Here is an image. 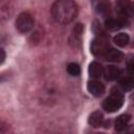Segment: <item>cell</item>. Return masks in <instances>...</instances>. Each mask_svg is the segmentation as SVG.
Masks as SVG:
<instances>
[{
  "label": "cell",
  "instance_id": "6da1fadb",
  "mask_svg": "<svg viewBox=\"0 0 134 134\" xmlns=\"http://www.w3.org/2000/svg\"><path fill=\"white\" fill-rule=\"evenodd\" d=\"M51 15L59 23H70L77 16V5L73 0H57L51 6Z\"/></svg>",
  "mask_w": 134,
  "mask_h": 134
},
{
  "label": "cell",
  "instance_id": "7a4b0ae2",
  "mask_svg": "<svg viewBox=\"0 0 134 134\" xmlns=\"http://www.w3.org/2000/svg\"><path fill=\"white\" fill-rule=\"evenodd\" d=\"M124 104V96L118 90H112V93L104 100L103 108L107 112H116Z\"/></svg>",
  "mask_w": 134,
  "mask_h": 134
},
{
  "label": "cell",
  "instance_id": "3957f363",
  "mask_svg": "<svg viewBox=\"0 0 134 134\" xmlns=\"http://www.w3.org/2000/svg\"><path fill=\"white\" fill-rule=\"evenodd\" d=\"M34 27V19L29 13L23 12L16 19V28L21 34H26Z\"/></svg>",
  "mask_w": 134,
  "mask_h": 134
},
{
  "label": "cell",
  "instance_id": "277c9868",
  "mask_svg": "<svg viewBox=\"0 0 134 134\" xmlns=\"http://www.w3.org/2000/svg\"><path fill=\"white\" fill-rule=\"evenodd\" d=\"M90 49L94 55L103 57L106 53V51L109 49V40L104 35H100L91 42Z\"/></svg>",
  "mask_w": 134,
  "mask_h": 134
},
{
  "label": "cell",
  "instance_id": "5b68a950",
  "mask_svg": "<svg viewBox=\"0 0 134 134\" xmlns=\"http://www.w3.org/2000/svg\"><path fill=\"white\" fill-rule=\"evenodd\" d=\"M83 30H84V27H83V25L81 23L75 24V26L73 27V29L71 31V35L69 37V44L73 48H77V47L81 46Z\"/></svg>",
  "mask_w": 134,
  "mask_h": 134
},
{
  "label": "cell",
  "instance_id": "8992f818",
  "mask_svg": "<svg viewBox=\"0 0 134 134\" xmlns=\"http://www.w3.org/2000/svg\"><path fill=\"white\" fill-rule=\"evenodd\" d=\"M116 10L122 18H128L132 16L134 8L130 0H117L116 1Z\"/></svg>",
  "mask_w": 134,
  "mask_h": 134
},
{
  "label": "cell",
  "instance_id": "52a82bcc",
  "mask_svg": "<svg viewBox=\"0 0 134 134\" xmlns=\"http://www.w3.org/2000/svg\"><path fill=\"white\" fill-rule=\"evenodd\" d=\"M87 89L90 92V94H92L93 96H100L104 94L105 92V86L97 81H90L88 82L87 85Z\"/></svg>",
  "mask_w": 134,
  "mask_h": 134
},
{
  "label": "cell",
  "instance_id": "ba28073f",
  "mask_svg": "<svg viewBox=\"0 0 134 134\" xmlns=\"http://www.w3.org/2000/svg\"><path fill=\"white\" fill-rule=\"evenodd\" d=\"M88 72H89L90 77L96 80V79H99L104 74V69H103V66L98 62H92L89 65Z\"/></svg>",
  "mask_w": 134,
  "mask_h": 134
},
{
  "label": "cell",
  "instance_id": "9c48e42d",
  "mask_svg": "<svg viewBox=\"0 0 134 134\" xmlns=\"http://www.w3.org/2000/svg\"><path fill=\"white\" fill-rule=\"evenodd\" d=\"M103 57L105 58V60H107L109 62H120L122 57H124V54H122L121 51H119L117 49L109 48Z\"/></svg>",
  "mask_w": 134,
  "mask_h": 134
},
{
  "label": "cell",
  "instance_id": "30bf717a",
  "mask_svg": "<svg viewBox=\"0 0 134 134\" xmlns=\"http://www.w3.org/2000/svg\"><path fill=\"white\" fill-rule=\"evenodd\" d=\"M120 74V70L113 65H109L104 69V76L107 81H114Z\"/></svg>",
  "mask_w": 134,
  "mask_h": 134
},
{
  "label": "cell",
  "instance_id": "8fae6325",
  "mask_svg": "<svg viewBox=\"0 0 134 134\" xmlns=\"http://www.w3.org/2000/svg\"><path fill=\"white\" fill-rule=\"evenodd\" d=\"M126 24L125 20L122 19H114V18H109L106 20V27L110 30H117L119 28H121L124 25Z\"/></svg>",
  "mask_w": 134,
  "mask_h": 134
},
{
  "label": "cell",
  "instance_id": "7c38bea8",
  "mask_svg": "<svg viewBox=\"0 0 134 134\" xmlns=\"http://www.w3.org/2000/svg\"><path fill=\"white\" fill-rule=\"evenodd\" d=\"M88 122L91 127L93 128H97L102 125L103 122V113L100 111H94L90 114L89 118H88Z\"/></svg>",
  "mask_w": 134,
  "mask_h": 134
},
{
  "label": "cell",
  "instance_id": "4fadbf2b",
  "mask_svg": "<svg viewBox=\"0 0 134 134\" xmlns=\"http://www.w3.org/2000/svg\"><path fill=\"white\" fill-rule=\"evenodd\" d=\"M129 120H130V115L129 114H121V115H119L115 119V122H114L115 130L116 131H122L128 126Z\"/></svg>",
  "mask_w": 134,
  "mask_h": 134
},
{
  "label": "cell",
  "instance_id": "5bb4252c",
  "mask_svg": "<svg viewBox=\"0 0 134 134\" xmlns=\"http://www.w3.org/2000/svg\"><path fill=\"white\" fill-rule=\"evenodd\" d=\"M129 41H130V37L128 36V34L125 32H119L113 38V42L119 47H125L126 45H128Z\"/></svg>",
  "mask_w": 134,
  "mask_h": 134
},
{
  "label": "cell",
  "instance_id": "9a60e30c",
  "mask_svg": "<svg viewBox=\"0 0 134 134\" xmlns=\"http://www.w3.org/2000/svg\"><path fill=\"white\" fill-rule=\"evenodd\" d=\"M120 87L125 90V91H129L132 90L134 88V75L132 76H128V77H124L120 82H119Z\"/></svg>",
  "mask_w": 134,
  "mask_h": 134
},
{
  "label": "cell",
  "instance_id": "2e32d148",
  "mask_svg": "<svg viewBox=\"0 0 134 134\" xmlns=\"http://www.w3.org/2000/svg\"><path fill=\"white\" fill-rule=\"evenodd\" d=\"M67 72L72 76H77L81 73V68L76 63H69L67 66Z\"/></svg>",
  "mask_w": 134,
  "mask_h": 134
},
{
  "label": "cell",
  "instance_id": "e0dca14e",
  "mask_svg": "<svg viewBox=\"0 0 134 134\" xmlns=\"http://www.w3.org/2000/svg\"><path fill=\"white\" fill-rule=\"evenodd\" d=\"M97 10L103 15L109 13L110 12V4L108 3V1L107 0H102L97 5Z\"/></svg>",
  "mask_w": 134,
  "mask_h": 134
},
{
  "label": "cell",
  "instance_id": "ac0fdd59",
  "mask_svg": "<svg viewBox=\"0 0 134 134\" xmlns=\"http://www.w3.org/2000/svg\"><path fill=\"white\" fill-rule=\"evenodd\" d=\"M127 69L132 75H134V54L127 57Z\"/></svg>",
  "mask_w": 134,
  "mask_h": 134
},
{
  "label": "cell",
  "instance_id": "d6986e66",
  "mask_svg": "<svg viewBox=\"0 0 134 134\" xmlns=\"http://www.w3.org/2000/svg\"><path fill=\"white\" fill-rule=\"evenodd\" d=\"M0 52H1V63H3L4 60H5V52H4V49L1 48V49H0Z\"/></svg>",
  "mask_w": 134,
  "mask_h": 134
},
{
  "label": "cell",
  "instance_id": "ffe728a7",
  "mask_svg": "<svg viewBox=\"0 0 134 134\" xmlns=\"http://www.w3.org/2000/svg\"><path fill=\"white\" fill-rule=\"evenodd\" d=\"M133 8H134V2H133Z\"/></svg>",
  "mask_w": 134,
  "mask_h": 134
}]
</instances>
